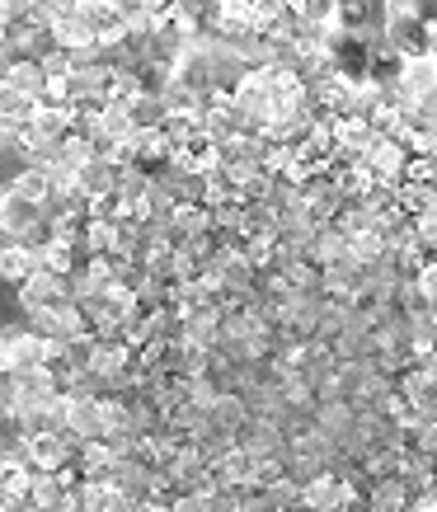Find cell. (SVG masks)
I'll use <instances>...</instances> for the list:
<instances>
[{"label": "cell", "mask_w": 437, "mask_h": 512, "mask_svg": "<svg viewBox=\"0 0 437 512\" xmlns=\"http://www.w3.org/2000/svg\"><path fill=\"white\" fill-rule=\"evenodd\" d=\"M19 301H24V311H47V306H62V301H71L76 296V287H71V278H62V273H47V268H38L33 278H24L15 287Z\"/></svg>", "instance_id": "277c9868"}, {"label": "cell", "mask_w": 437, "mask_h": 512, "mask_svg": "<svg viewBox=\"0 0 437 512\" xmlns=\"http://www.w3.org/2000/svg\"><path fill=\"white\" fill-rule=\"evenodd\" d=\"M127 113H132L137 132H146V127H165V118H170V104H165V94H137V99L127 104Z\"/></svg>", "instance_id": "8fae6325"}, {"label": "cell", "mask_w": 437, "mask_h": 512, "mask_svg": "<svg viewBox=\"0 0 437 512\" xmlns=\"http://www.w3.org/2000/svg\"><path fill=\"white\" fill-rule=\"evenodd\" d=\"M10 372H15V357L5 353V343H0V381H5V376H10Z\"/></svg>", "instance_id": "9a60e30c"}, {"label": "cell", "mask_w": 437, "mask_h": 512, "mask_svg": "<svg viewBox=\"0 0 437 512\" xmlns=\"http://www.w3.org/2000/svg\"><path fill=\"white\" fill-rule=\"evenodd\" d=\"M386 38H391V47L405 62H428V57H433V29H428L414 10H400V5H395L391 24H386Z\"/></svg>", "instance_id": "7a4b0ae2"}, {"label": "cell", "mask_w": 437, "mask_h": 512, "mask_svg": "<svg viewBox=\"0 0 437 512\" xmlns=\"http://www.w3.org/2000/svg\"><path fill=\"white\" fill-rule=\"evenodd\" d=\"M80 456V442L62 428H52V433H33L29 447H24V461H29L38 475H62L71 461Z\"/></svg>", "instance_id": "6da1fadb"}, {"label": "cell", "mask_w": 437, "mask_h": 512, "mask_svg": "<svg viewBox=\"0 0 437 512\" xmlns=\"http://www.w3.org/2000/svg\"><path fill=\"white\" fill-rule=\"evenodd\" d=\"M43 0H0V10H5V19H24L29 10H38Z\"/></svg>", "instance_id": "4fadbf2b"}, {"label": "cell", "mask_w": 437, "mask_h": 512, "mask_svg": "<svg viewBox=\"0 0 437 512\" xmlns=\"http://www.w3.org/2000/svg\"><path fill=\"white\" fill-rule=\"evenodd\" d=\"M43 221H47V202L19 198L15 188H0V231L10 240H29Z\"/></svg>", "instance_id": "3957f363"}, {"label": "cell", "mask_w": 437, "mask_h": 512, "mask_svg": "<svg viewBox=\"0 0 437 512\" xmlns=\"http://www.w3.org/2000/svg\"><path fill=\"white\" fill-rule=\"evenodd\" d=\"M0 343H5V353L15 357V372L19 367H38V362H43V348H47V339L29 320H24V325H5L0 329Z\"/></svg>", "instance_id": "8992f818"}, {"label": "cell", "mask_w": 437, "mask_h": 512, "mask_svg": "<svg viewBox=\"0 0 437 512\" xmlns=\"http://www.w3.org/2000/svg\"><path fill=\"white\" fill-rule=\"evenodd\" d=\"M52 33H57V47H62V52H71V57H80V52L99 47L94 29L76 15V10H71V15H57V19H52Z\"/></svg>", "instance_id": "ba28073f"}, {"label": "cell", "mask_w": 437, "mask_h": 512, "mask_svg": "<svg viewBox=\"0 0 437 512\" xmlns=\"http://www.w3.org/2000/svg\"><path fill=\"white\" fill-rule=\"evenodd\" d=\"M433 57H437V29H433Z\"/></svg>", "instance_id": "2e32d148"}, {"label": "cell", "mask_w": 437, "mask_h": 512, "mask_svg": "<svg viewBox=\"0 0 437 512\" xmlns=\"http://www.w3.org/2000/svg\"><path fill=\"white\" fill-rule=\"evenodd\" d=\"M38 249L24 245V240H10V245H0V278L10 282V287H19L24 278H33L38 273Z\"/></svg>", "instance_id": "52a82bcc"}, {"label": "cell", "mask_w": 437, "mask_h": 512, "mask_svg": "<svg viewBox=\"0 0 437 512\" xmlns=\"http://www.w3.org/2000/svg\"><path fill=\"white\" fill-rule=\"evenodd\" d=\"M339 5H353V0H339Z\"/></svg>", "instance_id": "e0dca14e"}, {"label": "cell", "mask_w": 437, "mask_h": 512, "mask_svg": "<svg viewBox=\"0 0 437 512\" xmlns=\"http://www.w3.org/2000/svg\"><path fill=\"white\" fill-rule=\"evenodd\" d=\"M297 15H301V24H311V29H334V19H339V0H301Z\"/></svg>", "instance_id": "7c38bea8"}, {"label": "cell", "mask_w": 437, "mask_h": 512, "mask_svg": "<svg viewBox=\"0 0 437 512\" xmlns=\"http://www.w3.org/2000/svg\"><path fill=\"white\" fill-rule=\"evenodd\" d=\"M409 10H414V15H419L428 29H437V0H414Z\"/></svg>", "instance_id": "5bb4252c"}, {"label": "cell", "mask_w": 437, "mask_h": 512, "mask_svg": "<svg viewBox=\"0 0 437 512\" xmlns=\"http://www.w3.org/2000/svg\"><path fill=\"white\" fill-rule=\"evenodd\" d=\"M409 62L391 47V38H372V66H367V85L372 90H400L405 85Z\"/></svg>", "instance_id": "5b68a950"}, {"label": "cell", "mask_w": 437, "mask_h": 512, "mask_svg": "<svg viewBox=\"0 0 437 512\" xmlns=\"http://www.w3.org/2000/svg\"><path fill=\"white\" fill-rule=\"evenodd\" d=\"M24 447H29V423H24V409H19V404H0V456L24 461Z\"/></svg>", "instance_id": "9c48e42d"}, {"label": "cell", "mask_w": 437, "mask_h": 512, "mask_svg": "<svg viewBox=\"0 0 437 512\" xmlns=\"http://www.w3.org/2000/svg\"><path fill=\"white\" fill-rule=\"evenodd\" d=\"M43 80H47V71H43V57H15L10 62V71H5V85L10 90H24V94H43Z\"/></svg>", "instance_id": "30bf717a"}]
</instances>
